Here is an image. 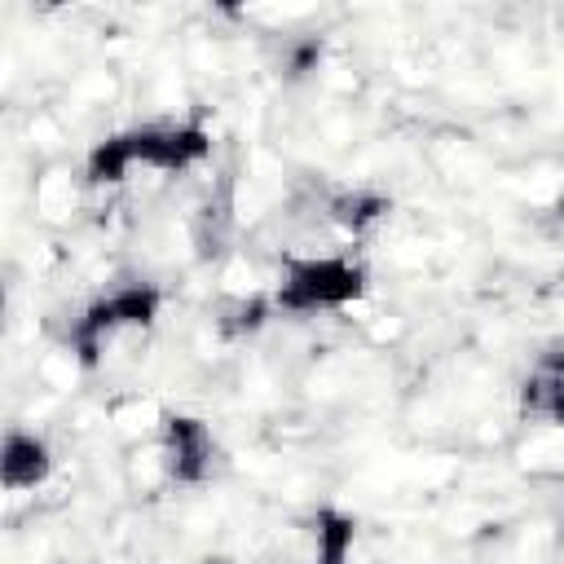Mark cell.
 <instances>
[{
    "label": "cell",
    "mask_w": 564,
    "mask_h": 564,
    "mask_svg": "<svg viewBox=\"0 0 564 564\" xmlns=\"http://www.w3.org/2000/svg\"><path fill=\"white\" fill-rule=\"evenodd\" d=\"M212 159V128L203 119H150L101 137L84 159V181L93 189L123 185L137 167L189 172Z\"/></svg>",
    "instance_id": "obj_1"
},
{
    "label": "cell",
    "mask_w": 564,
    "mask_h": 564,
    "mask_svg": "<svg viewBox=\"0 0 564 564\" xmlns=\"http://www.w3.org/2000/svg\"><path fill=\"white\" fill-rule=\"evenodd\" d=\"M154 449H159V467H163L167 485H176V489H198L220 467V441H216V432L207 427V419L185 414V410H167L159 419Z\"/></svg>",
    "instance_id": "obj_4"
},
{
    "label": "cell",
    "mask_w": 564,
    "mask_h": 564,
    "mask_svg": "<svg viewBox=\"0 0 564 564\" xmlns=\"http://www.w3.org/2000/svg\"><path fill=\"white\" fill-rule=\"evenodd\" d=\"M313 564H348L357 542V516L344 507H317L313 520Z\"/></svg>",
    "instance_id": "obj_10"
},
{
    "label": "cell",
    "mask_w": 564,
    "mask_h": 564,
    "mask_svg": "<svg viewBox=\"0 0 564 564\" xmlns=\"http://www.w3.org/2000/svg\"><path fill=\"white\" fill-rule=\"evenodd\" d=\"M560 22H564V13H560Z\"/></svg>",
    "instance_id": "obj_11"
},
{
    "label": "cell",
    "mask_w": 564,
    "mask_h": 564,
    "mask_svg": "<svg viewBox=\"0 0 564 564\" xmlns=\"http://www.w3.org/2000/svg\"><path fill=\"white\" fill-rule=\"evenodd\" d=\"M53 476V449L40 432L9 423L0 441V485L4 494H35Z\"/></svg>",
    "instance_id": "obj_7"
},
{
    "label": "cell",
    "mask_w": 564,
    "mask_h": 564,
    "mask_svg": "<svg viewBox=\"0 0 564 564\" xmlns=\"http://www.w3.org/2000/svg\"><path fill=\"white\" fill-rule=\"evenodd\" d=\"M273 317H278V308H273V291L225 295V300L216 304V313H212V322H216V335H220L225 344H242V339L260 335V330H264Z\"/></svg>",
    "instance_id": "obj_9"
},
{
    "label": "cell",
    "mask_w": 564,
    "mask_h": 564,
    "mask_svg": "<svg viewBox=\"0 0 564 564\" xmlns=\"http://www.w3.org/2000/svg\"><path fill=\"white\" fill-rule=\"evenodd\" d=\"M516 410L538 427L564 432V339H546L529 357L516 383Z\"/></svg>",
    "instance_id": "obj_5"
},
{
    "label": "cell",
    "mask_w": 564,
    "mask_h": 564,
    "mask_svg": "<svg viewBox=\"0 0 564 564\" xmlns=\"http://www.w3.org/2000/svg\"><path fill=\"white\" fill-rule=\"evenodd\" d=\"M308 212L326 225H335L339 234H352L361 238L366 229H375L379 220H388L392 212V198L375 185H326L317 181L313 194H308Z\"/></svg>",
    "instance_id": "obj_6"
},
{
    "label": "cell",
    "mask_w": 564,
    "mask_h": 564,
    "mask_svg": "<svg viewBox=\"0 0 564 564\" xmlns=\"http://www.w3.org/2000/svg\"><path fill=\"white\" fill-rule=\"evenodd\" d=\"M234 238V176L225 172L212 194L203 198V207L194 212V251L198 260H216Z\"/></svg>",
    "instance_id": "obj_8"
},
{
    "label": "cell",
    "mask_w": 564,
    "mask_h": 564,
    "mask_svg": "<svg viewBox=\"0 0 564 564\" xmlns=\"http://www.w3.org/2000/svg\"><path fill=\"white\" fill-rule=\"evenodd\" d=\"M370 291V269L352 256H291L273 282L282 317H322L357 304Z\"/></svg>",
    "instance_id": "obj_3"
},
{
    "label": "cell",
    "mask_w": 564,
    "mask_h": 564,
    "mask_svg": "<svg viewBox=\"0 0 564 564\" xmlns=\"http://www.w3.org/2000/svg\"><path fill=\"white\" fill-rule=\"evenodd\" d=\"M163 308V291L154 282H123V286H110L101 295H93L84 308L70 313L66 330L57 335L62 348L84 366V370H97L106 348L128 335V330H145L154 326Z\"/></svg>",
    "instance_id": "obj_2"
}]
</instances>
